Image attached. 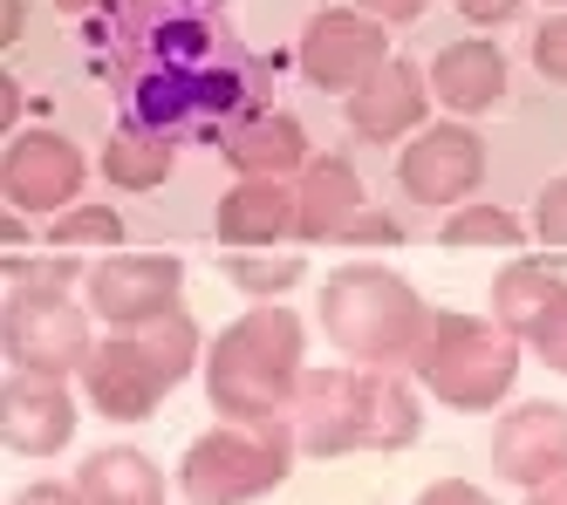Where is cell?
Here are the masks:
<instances>
[{"instance_id": "1", "label": "cell", "mask_w": 567, "mask_h": 505, "mask_svg": "<svg viewBox=\"0 0 567 505\" xmlns=\"http://www.w3.org/2000/svg\"><path fill=\"white\" fill-rule=\"evenodd\" d=\"M90 62L116 90L124 131L226 137L267 110V62L239 41L219 0H110L90 21Z\"/></svg>"}, {"instance_id": "2", "label": "cell", "mask_w": 567, "mask_h": 505, "mask_svg": "<svg viewBox=\"0 0 567 505\" xmlns=\"http://www.w3.org/2000/svg\"><path fill=\"white\" fill-rule=\"evenodd\" d=\"M288 431L308 457L403 451L424 431V403L396 383V369H308L288 403Z\"/></svg>"}, {"instance_id": "3", "label": "cell", "mask_w": 567, "mask_h": 505, "mask_svg": "<svg viewBox=\"0 0 567 505\" xmlns=\"http://www.w3.org/2000/svg\"><path fill=\"white\" fill-rule=\"evenodd\" d=\"M301 342L308 328L295 308H247L206 355V396L226 424H280L301 390Z\"/></svg>"}, {"instance_id": "4", "label": "cell", "mask_w": 567, "mask_h": 505, "mask_svg": "<svg viewBox=\"0 0 567 505\" xmlns=\"http://www.w3.org/2000/svg\"><path fill=\"white\" fill-rule=\"evenodd\" d=\"M431 321H437V308H424V293L390 267L349 260L321 280V334L355 369H417Z\"/></svg>"}, {"instance_id": "5", "label": "cell", "mask_w": 567, "mask_h": 505, "mask_svg": "<svg viewBox=\"0 0 567 505\" xmlns=\"http://www.w3.org/2000/svg\"><path fill=\"white\" fill-rule=\"evenodd\" d=\"M417 375L437 403L452 410H493L513 396V375H519V334L499 321H478V315H452L437 308L431 321V342L417 355Z\"/></svg>"}, {"instance_id": "6", "label": "cell", "mask_w": 567, "mask_h": 505, "mask_svg": "<svg viewBox=\"0 0 567 505\" xmlns=\"http://www.w3.org/2000/svg\"><path fill=\"white\" fill-rule=\"evenodd\" d=\"M295 451L301 444L288 431V416H280V424H219V431L185 444L178 492L192 505H254V498H267L280 478H288Z\"/></svg>"}, {"instance_id": "7", "label": "cell", "mask_w": 567, "mask_h": 505, "mask_svg": "<svg viewBox=\"0 0 567 505\" xmlns=\"http://www.w3.org/2000/svg\"><path fill=\"white\" fill-rule=\"evenodd\" d=\"M83 178H90V157L75 151L62 131H14L8 151H0V192H8L14 213L28 219H62L75 198H83Z\"/></svg>"}, {"instance_id": "8", "label": "cell", "mask_w": 567, "mask_h": 505, "mask_svg": "<svg viewBox=\"0 0 567 505\" xmlns=\"http://www.w3.org/2000/svg\"><path fill=\"white\" fill-rule=\"evenodd\" d=\"M96 355L90 308L69 293H8V362L34 375H83Z\"/></svg>"}, {"instance_id": "9", "label": "cell", "mask_w": 567, "mask_h": 505, "mask_svg": "<svg viewBox=\"0 0 567 505\" xmlns=\"http://www.w3.org/2000/svg\"><path fill=\"white\" fill-rule=\"evenodd\" d=\"M383 62H390V34H383V21H370L362 8H321L301 28V75L315 82V90L355 96Z\"/></svg>"}, {"instance_id": "10", "label": "cell", "mask_w": 567, "mask_h": 505, "mask_svg": "<svg viewBox=\"0 0 567 505\" xmlns=\"http://www.w3.org/2000/svg\"><path fill=\"white\" fill-rule=\"evenodd\" d=\"M172 383H178V375L144 349L137 328H116L110 342H96V355L83 369V396L103 416H116V424H144V416L172 396Z\"/></svg>"}, {"instance_id": "11", "label": "cell", "mask_w": 567, "mask_h": 505, "mask_svg": "<svg viewBox=\"0 0 567 505\" xmlns=\"http://www.w3.org/2000/svg\"><path fill=\"white\" fill-rule=\"evenodd\" d=\"M178 287H185V267L172 252H110L83 274V301L110 321V328H137L151 315L178 308Z\"/></svg>"}, {"instance_id": "12", "label": "cell", "mask_w": 567, "mask_h": 505, "mask_svg": "<svg viewBox=\"0 0 567 505\" xmlns=\"http://www.w3.org/2000/svg\"><path fill=\"white\" fill-rule=\"evenodd\" d=\"M485 178V144L465 123H424L396 157V185L417 205H465Z\"/></svg>"}, {"instance_id": "13", "label": "cell", "mask_w": 567, "mask_h": 505, "mask_svg": "<svg viewBox=\"0 0 567 505\" xmlns=\"http://www.w3.org/2000/svg\"><path fill=\"white\" fill-rule=\"evenodd\" d=\"M493 472L506 485H547L567 472V403H513L493 431Z\"/></svg>"}, {"instance_id": "14", "label": "cell", "mask_w": 567, "mask_h": 505, "mask_svg": "<svg viewBox=\"0 0 567 505\" xmlns=\"http://www.w3.org/2000/svg\"><path fill=\"white\" fill-rule=\"evenodd\" d=\"M424 110H431V75L417 62L390 55L362 90L349 96V131L362 144H396V137H417L424 131Z\"/></svg>"}, {"instance_id": "15", "label": "cell", "mask_w": 567, "mask_h": 505, "mask_svg": "<svg viewBox=\"0 0 567 505\" xmlns=\"http://www.w3.org/2000/svg\"><path fill=\"white\" fill-rule=\"evenodd\" d=\"M0 431H8V451L21 457H55L75 437V396L62 390V375L14 369L8 396H0Z\"/></svg>"}, {"instance_id": "16", "label": "cell", "mask_w": 567, "mask_h": 505, "mask_svg": "<svg viewBox=\"0 0 567 505\" xmlns=\"http://www.w3.org/2000/svg\"><path fill=\"white\" fill-rule=\"evenodd\" d=\"M362 178H355V164L336 157V151H321L308 157V172L295 185V239L301 246H321V239H342V226L362 213Z\"/></svg>"}, {"instance_id": "17", "label": "cell", "mask_w": 567, "mask_h": 505, "mask_svg": "<svg viewBox=\"0 0 567 505\" xmlns=\"http://www.w3.org/2000/svg\"><path fill=\"white\" fill-rule=\"evenodd\" d=\"M219 157L239 178H288V172L301 178L308 172V131L288 110H254L219 137Z\"/></svg>"}, {"instance_id": "18", "label": "cell", "mask_w": 567, "mask_h": 505, "mask_svg": "<svg viewBox=\"0 0 567 505\" xmlns=\"http://www.w3.org/2000/svg\"><path fill=\"white\" fill-rule=\"evenodd\" d=\"M431 96L444 110H458V116L493 110L506 96V55H499V41L465 34V41H452V49H437L431 55Z\"/></svg>"}, {"instance_id": "19", "label": "cell", "mask_w": 567, "mask_h": 505, "mask_svg": "<svg viewBox=\"0 0 567 505\" xmlns=\"http://www.w3.org/2000/svg\"><path fill=\"white\" fill-rule=\"evenodd\" d=\"M219 239L233 252H260L274 239H295V192L280 178H239L226 198H219Z\"/></svg>"}, {"instance_id": "20", "label": "cell", "mask_w": 567, "mask_h": 505, "mask_svg": "<svg viewBox=\"0 0 567 505\" xmlns=\"http://www.w3.org/2000/svg\"><path fill=\"white\" fill-rule=\"evenodd\" d=\"M75 492H83V505H165V472L144 451L110 444L75 465Z\"/></svg>"}, {"instance_id": "21", "label": "cell", "mask_w": 567, "mask_h": 505, "mask_svg": "<svg viewBox=\"0 0 567 505\" xmlns=\"http://www.w3.org/2000/svg\"><path fill=\"white\" fill-rule=\"evenodd\" d=\"M567 293V274L554 252H534V260H506L499 280H493V321L513 328V334H534V321Z\"/></svg>"}, {"instance_id": "22", "label": "cell", "mask_w": 567, "mask_h": 505, "mask_svg": "<svg viewBox=\"0 0 567 505\" xmlns=\"http://www.w3.org/2000/svg\"><path fill=\"white\" fill-rule=\"evenodd\" d=\"M172 157H178L172 137L116 131V137L103 144V178H110L116 192H151V185H165V178H172Z\"/></svg>"}, {"instance_id": "23", "label": "cell", "mask_w": 567, "mask_h": 505, "mask_svg": "<svg viewBox=\"0 0 567 505\" xmlns=\"http://www.w3.org/2000/svg\"><path fill=\"white\" fill-rule=\"evenodd\" d=\"M437 239L452 246V252H519L526 226L513 213H499V205H458V213L444 219Z\"/></svg>"}, {"instance_id": "24", "label": "cell", "mask_w": 567, "mask_h": 505, "mask_svg": "<svg viewBox=\"0 0 567 505\" xmlns=\"http://www.w3.org/2000/svg\"><path fill=\"white\" fill-rule=\"evenodd\" d=\"M49 246L55 252H83V246H96V252H116L124 246V219L110 213V205H69L62 219H49Z\"/></svg>"}, {"instance_id": "25", "label": "cell", "mask_w": 567, "mask_h": 505, "mask_svg": "<svg viewBox=\"0 0 567 505\" xmlns=\"http://www.w3.org/2000/svg\"><path fill=\"white\" fill-rule=\"evenodd\" d=\"M301 260L288 252V260H267V252H226V280L233 287H247V293H260V301H274V293H288V287H301Z\"/></svg>"}, {"instance_id": "26", "label": "cell", "mask_w": 567, "mask_h": 505, "mask_svg": "<svg viewBox=\"0 0 567 505\" xmlns=\"http://www.w3.org/2000/svg\"><path fill=\"white\" fill-rule=\"evenodd\" d=\"M69 280H75L69 252H55V260H42V267H34L28 252H14V260H8V293H69Z\"/></svg>"}, {"instance_id": "27", "label": "cell", "mask_w": 567, "mask_h": 505, "mask_svg": "<svg viewBox=\"0 0 567 505\" xmlns=\"http://www.w3.org/2000/svg\"><path fill=\"white\" fill-rule=\"evenodd\" d=\"M534 75H547L554 90H567V14L534 28Z\"/></svg>"}, {"instance_id": "28", "label": "cell", "mask_w": 567, "mask_h": 505, "mask_svg": "<svg viewBox=\"0 0 567 505\" xmlns=\"http://www.w3.org/2000/svg\"><path fill=\"white\" fill-rule=\"evenodd\" d=\"M526 342H534V355L547 362V369H560L567 375V293H560V301L534 321V334H526Z\"/></svg>"}, {"instance_id": "29", "label": "cell", "mask_w": 567, "mask_h": 505, "mask_svg": "<svg viewBox=\"0 0 567 505\" xmlns=\"http://www.w3.org/2000/svg\"><path fill=\"white\" fill-rule=\"evenodd\" d=\"M534 239L540 246H567V172L534 198Z\"/></svg>"}, {"instance_id": "30", "label": "cell", "mask_w": 567, "mask_h": 505, "mask_svg": "<svg viewBox=\"0 0 567 505\" xmlns=\"http://www.w3.org/2000/svg\"><path fill=\"white\" fill-rule=\"evenodd\" d=\"M403 239V226L390 219V213H370V205H362V213L342 226V246H396Z\"/></svg>"}, {"instance_id": "31", "label": "cell", "mask_w": 567, "mask_h": 505, "mask_svg": "<svg viewBox=\"0 0 567 505\" xmlns=\"http://www.w3.org/2000/svg\"><path fill=\"white\" fill-rule=\"evenodd\" d=\"M452 8L472 21V28H506L519 14V0H452Z\"/></svg>"}, {"instance_id": "32", "label": "cell", "mask_w": 567, "mask_h": 505, "mask_svg": "<svg viewBox=\"0 0 567 505\" xmlns=\"http://www.w3.org/2000/svg\"><path fill=\"white\" fill-rule=\"evenodd\" d=\"M417 505H493V498H485L478 485H465V478H437Z\"/></svg>"}, {"instance_id": "33", "label": "cell", "mask_w": 567, "mask_h": 505, "mask_svg": "<svg viewBox=\"0 0 567 505\" xmlns=\"http://www.w3.org/2000/svg\"><path fill=\"white\" fill-rule=\"evenodd\" d=\"M355 8L370 14V21H417L431 0H355Z\"/></svg>"}, {"instance_id": "34", "label": "cell", "mask_w": 567, "mask_h": 505, "mask_svg": "<svg viewBox=\"0 0 567 505\" xmlns=\"http://www.w3.org/2000/svg\"><path fill=\"white\" fill-rule=\"evenodd\" d=\"M8 505H83V492H75V485H28Z\"/></svg>"}, {"instance_id": "35", "label": "cell", "mask_w": 567, "mask_h": 505, "mask_svg": "<svg viewBox=\"0 0 567 505\" xmlns=\"http://www.w3.org/2000/svg\"><path fill=\"white\" fill-rule=\"evenodd\" d=\"M28 34V0H0V41H21Z\"/></svg>"}, {"instance_id": "36", "label": "cell", "mask_w": 567, "mask_h": 505, "mask_svg": "<svg viewBox=\"0 0 567 505\" xmlns=\"http://www.w3.org/2000/svg\"><path fill=\"white\" fill-rule=\"evenodd\" d=\"M14 116H21V75H0V123L14 131Z\"/></svg>"}, {"instance_id": "37", "label": "cell", "mask_w": 567, "mask_h": 505, "mask_svg": "<svg viewBox=\"0 0 567 505\" xmlns=\"http://www.w3.org/2000/svg\"><path fill=\"white\" fill-rule=\"evenodd\" d=\"M526 505H567V472L547 478V485H534V492H526Z\"/></svg>"}, {"instance_id": "38", "label": "cell", "mask_w": 567, "mask_h": 505, "mask_svg": "<svg viewBox=\"0 0 567 505\" xmlns=\"http://www.w3.org/2000/svg\"><path fill=\"white\" fill-rule=\"evenodd\" d=\"M28 246V213H8V260Z\"/></svg>"}, {"instance_id": "39", "label": "cell", "mask_w": 567, "mask_h": 505, "mask_svg": "<svg viewBox=\"0 0 567 505\" xmlns=\"http://www.w3.org/2000/svg\"><path fill=\"white\" fill-rule=\"evenodd\" d=\"M62 14H96V8H110V0H55Z\"/></svg>"}, {"instance_id": "40", "label": "cell", "mask_w": 567, "mask_h": 505, "mask_svg": "<svg viewBox=\"0 0 567 505\" xmlns=\"http://www.w3.org/2000/svg\"><path fill=\"white\" fill-rule=\"evenodd\" d=\"M554 8H560V14H567V0H554Z\"/></svg>"}]
</instances>
